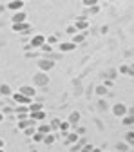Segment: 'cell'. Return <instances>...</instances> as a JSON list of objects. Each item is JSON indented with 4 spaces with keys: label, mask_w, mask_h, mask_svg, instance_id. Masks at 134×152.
I'll return each mask as SVG.
<instances>
[{
    "label": "cell",
    "mask_w": 134,
    "mask_h": 152,
    "mask_svg": "<svg viewBox=\"0 0 134 152\" xmlns=\"http://www.w3.org/2000/svg\"><path fill=\"white\" fill-rule=\"evenodd\" d=\"M13 100L16 102V105H31V98L26 96V94H22V92H15Z\"/></svg>",
    "instance_id": "1"
},
{
    "label": "cell",
    "mask_w": 134,
    "mask_h": 152,
    "mask_svg": "<svg viewBox=\"0 0 134 152\" xmlns=\"http://www.w3.org/2000/svg\"><path fill=\"white\" fill-rule=\"evenodd\" d=\"M112 112H114V116H118V118H123L125 114H127V107L123 103H116L112 107Z\"/></svg>",
    "instance_id": "2"
},
{
    "label": "cell",
    "mask_w": 134,
    "mask_h": 152,
    "mask_svg": "<svg viewBox=\"0 0 134 152\" xmlns=\"http://www.w3.org/2000/svg\"><path fill=\"white\" fill-rule=\"evenodd\" d=\"M44 44H45V36L44 34H36V36L31 38V45L33 47H42Z\"/></svg>",
    "instance_id": "3"
},
{
    "label": "cell",
    "mask_w": 134,
    "mask_h": 152,
    "mask_svg": "<svg viewBox=\"0 0 134 152\" xmlns=\"http://www.w3.org/2000/svg\"><path fill=\"white\" fill-rule=\"evenodd\" d=\"M26 18H27V15H26L24 11H16V13L13 15V24H24Z\"/></svg>",
    "instance_id": "4"
},
{
    "label": "cell",
    "mask_w": 134,
    "mask_h": 152,
    "mask_svg": "<svg viewBox=\"0 0 134 152\" xmlns=\"http://www.w3.org/2000/svg\"><path fill=\"white\" fill-rule=\"evenodd\" d=\"M29 116H31L34 121H44L47 114H45V112H44V109H42V110H34V112H29Z\"/></svg>",
    "instance_id": "5"
},
{
    "label": "cell",
    "mask_w": 134,
    "mask_h": 152,
    "mask_svg": "<svg viewBox=\"0 0 134 152\" xmlns=\"http://www.w3.org/2000/svg\"><path fill=\"white\" fill-rule=\"evenodd\" d=\"M11 11H22V7H24V0H13V2H9V6H7Z\"/></svg>",
    "instance_id": "6"
},
{
    "label": "cell",
    "mask_w": 134,
    "mask_h": 152,
    "mask_svg": "<svg viewBox=\"0 0 134 152\" xmlns=\"http://www.w3.org/2000/svg\"><path fill=\"white\" fill-rule=\"evenodd\" d=\"M58 47H60L62 53H71V51L76 49V44H72V42H64V44H60Z\"/></svg>",
    "instance_id": "7"
},
{
    "label": "cell",
    "mask_w": 134,
    "mask_h": 152,
    "mask_svg": "<svg viewBox=\"0 0 134 152\" xmlns=\"http://www.w3.org/2000/svg\"><path fill=\"white\" fill-rule=\"evenodd\" d=\"M38 65H40L42 71H49V69H53L54 62H53V60H45V58H42L40 62H38Z\"/></svg>",
    "instance_id": "8"
},
{
    "label": "cell",
    "mask_w": 134,
    "mask_h": 152,
    "mask_svg": "<svg viewBox=\"0 0 134 152\" xmlns=\"http://www.w3.org/2000/svg\"><path fill=\"white\" fill-rule=\"evenodd\" d=\"M80 140V134H78V132H67V140H65V143L69 145V143H76V141H78Z\"/></svg>",
    "instance_id": "9"
},
{
    "label": "cell",
    "mask_w": 134,
    "mask_h": 152,
    "mask_svg": "<svg viewBox=\"0 0 134 152\" xmlns=\"http://www.w3.org/2000/svg\"><path fill=\"white\" fill-rule=\"evenodd\" d=\"M122 123L125 127H132L134 125V114H125V116L122 118Z\"/></svg>",
    "instance_id": "10"
},
{
    "label": "cell",
    "mask_w": 134,
    "mask_h": 152,
    "mask_svg": "<svg viewBox=\"0 0 134 152\" xmlns=\"http://www.w3.org/2000/svg\"><path fill=\"white\" fill-rule=\"evenodd\" d=\"M18 92H22V94H26V96H29V98H33L34 94H36L34 87H20V91H18Z\"/></svg>",
    "instance_id": "11"
},
{
    "label": "cell",
    "mask_w": 134,
    "mask_h": 152,
    "mask_svg": "<svg viewBox=\"0 0 134 152\" xmlns=\"http://www.w3.org/2000/svg\"><path fill=\"white\" fill-rule=\"evenodd\" d=\"M29 29V24H13V31L15 33H24V31H27Z\"/></svg>",
    "instance_id": "12"
},
{
    "label": "cell",
    "mask_w": 134,
    "mask_h": 152,
    "mask_svg": "<svg viewBox=\"0 0 134 152\" xmlns=\"http://www.w3.org/2000/svg\"><path fill=\"white\" fill-rule=\"evenodd\" d=\"M38 132H42V134H49V132H53V129H51V125H47V123H42L40 127L36 129Z\"/></svg>",
    "instance_id": "13"
},
{
    "label": "cell",
    "mask_w": 134,
    "mask_h": 152,
    "mask_svg": "<svg viewBox=\"0 0 134 152\" xmlns=\"http://www.w3.org/2000/svg\"><path fill=\"white\" fill-rule=\"evenodd\" d=\"M80 121V112H71V116H69V123L71 125H76Z\"/></svg>",
    "instance_id": "14"
},
{
    "label": "cell",
    "mask_w": 134,
    "mask_h": 152,
    "mask_svg": "<svg viewBox=\"0 0 134 152\" xmlns=\"http://www.w3.org/2000/svg\"><path fill=\"white\" fill-rule=\"evenodd\" d=\"M125 141L129 145H134V130H129L127 134H125Z\"/></svg>",
    "instance_id": "15"
},
{
    "label": "cell",
    "mask_w": 134,
    "mask_h": 152,
    "mask_svg": "<svg viewBox=\"0 0 134 152\" xmlns=\"http://www.w3.org/2000/svg\"><path fill=\"white\" fill-rule=\"evenodd\" d=\"M83 40H85V36H83V34H78V33H76V34L72 36V40H71V42H72V44H82Z\"/></svg>",
    "instance_id": "16"
},
{
    "label": "cell",
    "mask_w": 134,
    "mask_h": 152,
    "mask_svg": "<svg viewBox=\"0 0 134 152\" xmlns=\"http://www.w3.org/2000/svg\"><path fill=\"white\" fill-rule=\"evenodd\" d=\"M44 143H45V145H53V143H54V136L51 134V132L44 136Z\"/></svg>",
    "instance_id": "17"
},
{
    "label": "cell",
    "mask_w": 134,
    "mask_h": 152,
    "mask_svg": "<svg viewBox=\"0 0 134 152\" xmlns=\"http://www.w3.org/2000/svg\"><path fill=\"white\" fill-rule=\"evenodd\" d=\"M69 129H71L69 120H67V121H60V130H62V132H69Z\"/></svg>",
    "instance_id": "18"
},
{
    "label": "cell",
    "mask_w": 134,
    "mask_h": 152,
    "mask_svg": "<svg viewBox=\"0 0 134 152\" xmlns=\"http://www.w3.org/2000/svg\"><path fill=\"white\" fill-rule=\"evenodd\" d=\"M34 132H36V129H34V125H31V127H27V129H24V134H26V136H29V138H31V136L34 134Z\"/></svg>",
    "instance_id": "19"
},
{
    "label": "cell",
    "mask_w": 134,
    "mask_h": 152,
    "mask_svg": "<svg viewBox=\"0 0 134 152\" xmlns=\"http://www.w3.org/2000/svg\"><path fill=\"white\" fill-rule=\"evenodd\" d=\"M96 94H98V96L107 94V87H105V85H98V87H96Z\"/></svg>",
    "instance_id": "20"
},
{
    "label": "cell",
    "mask_w": 134,
    "mask_h": 152,
    "mask_svg": "<svg viewBox=\"0 0 134 152\" xmlns=\"http://www.w3.org/2000/svg\"><path fill=\"white\" fill-rule=\"evenodd\" d=\"M0 94H4V96H9V94H11L9 85H2V87H0Z\"/></svg>",
    "instance_id": "21"
},
{
    "label": "cell",
    "mask_w": 134,
    "mask_h": 152,
    "mask_svg": "<svg viewBox=\"0 0 134 152\" xmlns=\"http://www.w3.org/2000/svg\"><path fill=\"white\" fill-rule=\"evenodd\" d=\"M44 136H45V134H42V132L36 130L34 134H33V140H34V141H44Z\"/></svg>",
    "instance_id": "22"
},
{
    "label": "cell",
    "mask_w": 134,
    "mask_h": 152,
    "mask_svg": "<svg viewBox=\"0 0 134 152\" xmlns=\"http://www.w3.org/2000/svg\"><path fill=\"white\" fill-rule=\"evenodd\" d=\"M34 110H42V105L40 103H31L29 105V112H34Z\"/></svg>",
    "instance_id": "23"
},
{
    "label": "cell",
    "mask_w": 134,
    "mask_h": 152,
    "mask_svg": "<svg viewBox=\"0 0 134 152\" xmlns=\"http://www.w3.org/2000/svg\"><path fill=\"white\" fill-rule=\"evenodd\" d=\"M85 27H87V22L85 20H78V22H76V29H78V31L80 29H85Z\"/></svg>",
    "instance_id": "24"
},
{
    "label": "cell",
    "mask_w": 134,
    "mask_h": 152,
    "mask_svg": "<svg viewBox=\"0 0 134 152\" xmlns=\"http://www.w3.org/2000/svg\"><path fill=\"white\" fill-rule=\"evenodd\" d=\"M98 4V0H83V6L85 7H91V6H96Z\"/></svg>",
    "instance_id": "25"
},
{
    "label": "cell",
    "mask_w": 134,
    "mask_h": 152,
    "mask_svg": "<svg viewBox=\"0 0 134 152\" xmlns=\"http://www.w3.org/2000/svg\"><path fill=\"white\" fill-rule=\"evenodd\" d=\"M120 72H122V74H129V72H130V67H129V65H122V67H120Z\"/></svg>",
    "instance_id": "26"
},
{
    "label": "cell",
    "mask_w": 134,
    "mask_h": 152,
    "mask_svg": "<svg viewBox=\"0 0 134 152\" xmlns=\"http://www.w3.org/2000/svg\"><path fill=\"white\" fill-rule=\"evenodd\" d=\"M67 33L69 34H76V33H78V29H76V26H69L67 27Z\"/></svg>",
    "instance_id": "27"
},
{
    "label": "cell",
    "mask_w": 134,
    "mask_h": 152,
    "mask_svg": "<svg viewBox=\"0 0 134 152\" xmlns=\"http://www.w3.org/2000/svg\"><path fill=\"white\" fill-rule=\"evenodd\" d=\"M127 145H129V143H118V150H122V152H127V148H129Z\"/></svg>",
    "instance_id": "28"
},
{
    "label": "cell",
    "mask_w": 134,
    "mask_h": 152,
    "mask_svg": "<svg viewBox=\"0 0 134 152\" xmlns=\"http://www.w3.org/2000/svg\"><path fill=\"white\" fill-rule=\"evenodd\" d=\"M92 148H94V147H92V145H85V147H83V150H82V152H92Z\"/></svg>",
    "instance_id": "29"
},
{
    "label": "cell",
    "mask_w": 134,
    "mask_h": 152,
    "mask_svg": "<svg viewBox=\"0 0 134 152\" xmlns=\"http://www.w3.org/2000/svg\"><path fill=\"white\" fill-rule=\"evenodd\" d=\"M98 9H100L98 6H91V7H89V13H98Z\"/></svg>",
    "instance_id": "30"
},
{
    "label": "cell",
    "mask_w": 134,
    "mask_h": 152,
    "mask_svg": "<svg viewBox=\"0 0 134 152\" xmlns=\"http://www.w3.org/2000/svg\"><path fill=\"white\" fill-rule=\"evenodd\" d=\"M51 129H60V121H53L51 123Z\"/></svg>",
    "instance_id": "31"
},
{
    "label": "cell",
    "mask_w": 134,
    "mask_h": 152,
    "mask_svg": "<svg viewBox=\"0 0 134 152\" xmlns=\"http://www.w3.org/2000/svg\"><path fill=\"white\" fill-rule=\"evenodd\" d=\"M42 51H47V53H49V51H51V45H49V44H44V45H42Z\"/></svg>",
    "instance_id": "32"
},
{
    "label": "cell",
    "mask_w": 134,
    "mask_h": 152,
    "mask_svg": "<svg viewBox=\"0 0 134 152\" xmlns=\"http://www.w3.org/2000/svg\"><path fill=\"white\" fill-rule=\"evenodd\" d=\"M76 132H78V134H85V129H83V127H80V129L76 130Z\"/></svg>",
    "instance_id": "33"
},
{
    "label": "cell",
    "mask_w": 134,
    "mask_h": 152,
    "mask_svg": "<svg viewBox=\"0 0 134 152\" xmlns=\"http://www.w3.org/2000/svg\"><path fill=\"white\" fill-rule=\"evenodd\" d=\"M129 67H130V72H129V74H130V76H134V64H132V65H129Z\"/></svg>",
    "instance_id": "34"
},
{
    "label": "cell",
    "mask_w": 134,
    "mask_h": 152,
    "mask_svg": "<svg viewBox=\"0 0 134 152\" xmlns=\"http://www.w3.org/2000/svg\"><path fill=\"white\" fill-rule=\"evenodd\" d=\"M127 114H134V107H130V109H127Z\"/></svg>",
    "instance_id": "35"
},
{
    "label": "cell",
    "mask_w": 134,
    "mask_h": 152,
    "mask_svg": "<svg viewBox=\"0 0 134 152\" xmlns=\"http://www.w3.org/2000/svg\"><path fill=\"white\" fill-rule=\"evenodd\" d=\"M4 145H6V143H4V140H0V148H4Z\"/></svg>",
    "instance_id": "36"
},
{
    "label": "cell",
    "mask_w": 134,
    "mask_h": 152,
    "mask_svg": "<svg viewBox=\"0 0 134 152\" xmlns=\"http://www.w3.org/2000/svg\"><path fill=\"white\" fill-rule=\"evenodd\" d=\"M92 152H102V150L100 148H92Z\"/></svg>",
    "instance_id": "37"
},
{
    "label": "cell",
    "mask_w": 134,
    "mask_h": 152,
    "mask_svg": "<svg viewBox=\"0 0 134 152\" xmlns=\"http://www.w3.org/2000/svg\"><path fill=\"white\" fill-rule=\"evenodd\" d=\"M4 120V116H2V112H0V121H2Z\"/></svg>",
    "instance_id": "38"
},
{
    "label": "cell",
    "mask_w": 134,
    "mask_h": 152,
    "mask_svg": "<svg viewBox=\"0 0 134 152\" xmlns=\"http://www.w3.org/2000/svg\"><path fill=\"white\" fill-rule=\"evenodd\" d=\"M0 152H4V148H0Z\"/></svg>",
    "instance_id": "39"
},
{
    "label": "cell",
    "mask_w": 134,
    "mask_h": 152,
    "mask_svg": "<svg viewBox=\"0 0 134 152\" xmlns=\"http://www.w3.org/2000/svg\"><path fill=\"white\" fill-rule=\"evenodd\" d=\"M31 152H36V150H31Z\"/></svg>",
    "instance_id": "40"
},
{
    "label": "cell",
    "mask_w": 134,
    "mask_h": 152,
    "mask_svg": "<svg viewBox=\"0 0 134 152\" xmlns=\"http://www.w3.org/2000/svg\"><path fill=\"white\" fill-rule=\"evenodd\" d=\"M109 2H112V0H109Z\"/></svg>",
    "instance_id": "41"
},
{
    "label": "cell",
    "mask_w": 134,
    "mask_h": 152,
    "mask_svg": "<svg viewBox=\"0 0 134 152\" xmlns=\"http://www.w3.org/2000/svg\"><path fill=\"white\" fill-rule=\"evenodd\" d=\"M24 2H26V0H24Z\"/></svg>",
    "instance_id": "42"
}]
</instances>
